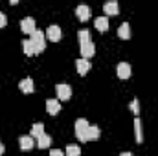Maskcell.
I'll return each instance as SVG.
<instances>
[{"label": "cell", "instance_id": "26", "mask_svg": "<svg viewBox=\"0 0 158 156\" xmlns=\"http://www.w3.org/2000/svg\"><path fill=\"white\" fill-rule=\"evenodd\" d=\"M2 153H4V145H2V142H0V156H2Z\"/></svg>", "mask_w": 158, "mask_h": 156}, {"label": "cell", "instance_id": "1", "mask_svg": "<svg viewBox=\"0 0 158 156\" xmlns=\"http://www.w3.org/2000/svg\"><path fill=\"white\" fill-rule=\"evenodd\" d=\"M31 42H33V46H35V53H40L44 48H46V35L39 31V30H35L33 33H31Z\"/></svg>", "mask_w": 158, "mask_h": 156}, {"label": "cell", "instance_id": "12", "mask_svg": "<svg viewBox=\"0 0 158 156\" xmlns=\"http://www.w3.org/2000/svg\"><path fill=\"white\" fill-rule=\"evenodd\" d=\"M19 145H20L22 151H30V149H33L35 143H33V138H31V136H20Z\"/></svg>", "mask_w": 158, "mask_h": 156}, {"label": "cell", "instance_id": "7", "mask_svg": "<svg viewBox=\"0 0 158 156\" xmlns=\"http://www.w3.org/2000/svg\"><path fill=\"white\" fill-rule=\"evenodd\" d=\"M59 110H61V103H59V99H48V101H46V112H48L50 116L59 114Z\"/></svg>", "mask_w": 158, "mask_h": 156}, {"label": "cell", "instance_id": "22", "mask_svg": "<svg viewBox=\"0 0 158 156\" xmlns=\"http://www.w3.org/2000/svg\"><path fill=\"white\" fill-rule=\"evenodd\" d=\"M85 42H90V31L88 30L79 31V44H85Z\"/></svg>", "mask_w": 158, "mask_h": 156}, {"label": "cell", "instance_id": "2", "mask_svg": "<svg viewBox=\"0 0 158 156\" xmlns=\"http://www.w3.org/2000/svg\"><path fill=\"white\" fill-rule=\"evenodd\" d=\"M90 125L86 119H77L76 121V136H77L81 142H86V132H88Z\"/></svg>", "mask_w": 158, "mask_h": 156}, {"label": "cell", "instance_id": "4", "mask_svg": "<svg viewBox=\"0 0 158 156\" xmlns=\"http://www.w3.org/2000/svg\"><path fill=\"white\" fill-rule=\"evenodd\" d=\"M44 35H46V39H48V40L57 42V40H61V28L53 24V26H50V28L46 30V33H44Z\"/></svg>", "mask_w": 158, "mask_h": 156}, {"label": "cell", "instance_id": "24", "mask_svg": "<svg viewBox=\"0 0 158 156\" xmlns=\"http://www.w3.org/2000/svg\"><path fill=\"white\" fill-rule=\"evenodd\" d=\"M6 24H7V18H6V15L0 11V28H4Z\"/></svg>", "mask_w": 158, "mask_h": 156}, {"label": "cell", "instance_id": "21", "mask_svg": "<svg viewBox=\"0 0 158 156\" xmlns=\"http://www.w3.org/2000/svg\"><path fill=\"white\" fill-rule=\"evenodd\" d=\"M79 154H81L79 145H76V143H70V145L66 147V153H64V156H79Z\"/></svg>", "mask_w": 158, "mask_h": 156}, {"label": "cell", "instance_id": "20", "mask_svg": "<svg viewBox=\"0 0 158 156\" xmlns=\"http://www.w3.org/2000/svg\"><path fill=\"white\" fill-rule=\"evenodd\" d=\"M22 48H24V53L26 55H35V46H33V42L30 39L22 40Z\"/></svg>", "mask_w": 158, "mask_h": 156}, {"label": "cell", "instance_id": "5", "mask_svg": "<svg viewBox=\"0 0 158 156\" xmlns=\"http://www.w3.org/2000/svg\"><path fill=\"white\" fill-rule=\"evenodd\" d=\"M94 53H96V46H94L92 40L81 44V55H83V59H90V57H94Z\"/></svg>", "mask_w": 158, "mask_h": 156}, {"label": "cell", "instance_id": "18", "mask_svg": "<svg viewBox=\"0 0 158 156\" xmlns=\"http://www.w3.org/2000/svg\"><path fill=\"white\" fill-rule=\"evenodd\" d=\"M50 145H52V138H50L48 134H42L39 140H37V147H39V149H48Z\"/></svg>", "mask_w": 158, "mask_h": 156}, {"label": "cell", "instance_id": "19", "mask_svg": "<svg viewBox=\"0 0 158 156\" xmlns=\"http://www.w3.org/2000/svg\"><path fill=\"white\" fill-rule=\"evenodd\" d=\"M42 134H44V125H42V123H35V125L31 127V138H37V140H39Z\"/></svg>", "mask_w": 158, "mask_h": 156}, {"label": "cell", "instance_id": "25", "mask_svg": "<svg viewBox=\"0 0 158 156\" xmlns=\"http://www.w3.org/2000/svg\"><path fill=\"white\" fill-rule=\"evenodd\" d=\"M50 156H64V154H63L59 149H52V151H50Z\"/></svg>", "mask_w": 158, "mask_h": 156}, {"label": "cell", "instance_id": "8", "mask_svg": "<svg viewBox=\"0 0 158 156\" xmlns=\"http://www.w3.org/2000/svg\"><path fill=\"white\" fill-rule=\"evenodd\" d=\"M116 72H118L119 79H129L131 77V64H129V63H119L118 68H116Z\"/></svg>", "mask_w": 158, "mask_h": 156}, {"label": "cell", "instance_id": "10", "mask_svg": "<svg viewBox=\"0 0 158 156\" xmlns=\"http://www.w3.org/2000/svg\"><path fill=\"white\" fill-rule=\"evenodd\" d=\"M76 68H77L79 76H86L88 70H90V63H88L86 59H77V61H76Z\"/></svg>", "mask_w": 158, "mask_h": 156}, {"label": "cell", "instance_id": "9", "mask_svg": "<svg viewBox=\"0 0 158 156\" xmlns=\"http://www.w3.org/2000/svg\"><path fill=\"white\" fill-rule=\"evenodd\" d=\"M103 11H105V15H110V17H114V15H118L119 13V6L118 2H107L105 6H103Z\"/></svg>", "mask_w": 158, "mask_h": 156}, {"label": "cell", "instance_id": "15", "mask_svg": "<svg viewBox=\"0 0 158 156\" xmlns=\"http://www.w3.org/2000/svg\"><path fill=\"white\" fill-rule=\"evenodd\" d=\"M94 24H96V30L98 31H107L109 30V18L107 17H98Z\"/></svg>", "mask_w": 158, "mask_h": 156}, {"label": "cell", "instance_id": "13", "mask_svg": "<svg viewBox=\"0 0 158 156\" xmlns=\"http://www.w3.org/2000/svg\"><path fill=\"white\" fill-rule=\"evenodd\" d=\"M76 15H77L79 20H88L90 18V7L88 6H77V9H76Z\"/></svg>", "mask_w": 158, "mask_h": 156}, {"label": "cell", "instance_id": "23", "mask_svg": "<svg viewBox=\"0 0 158 156\" xmlns=\"http://www.w3.org/2000/svg\"><path fill=\"white\" fill-rule=\"evenodd\" d=\"M131 110L136 114V117H138V112H140V105H138V99H134L132 103H131Z\"/></svg>", "mask_w": 158, "mask_h": 156}, {"label": "cell", "instance_id": "17", "mask_svg": "<svg viewBox=\"0 0 158 156\" xmlns=\"http://www.w3.org/2000/svg\"><path fill=\"white\" fill-rule=\"evenodd\" d=\"M99 134H101V132H99V127H96V125L92 127V125H90V129H88V132H86V142L98 140V138H99Z\"/></svg>", "mask_w": 158, "mask_h": 156}, {"label": "cell", "instance_id": "11", "mask_svg": "<svg viewBox=\"0 0 158 156\" xmlns=\"http://www.w3.org/2000/svg\"><path fill=\"white\" fill-rule=\"evenodd\" d=\"M19 88H20V92H24V94H31L35 88H33V81L30 77H26V79H22L20 83H19Z\"/></svg>", "mask_w": 158, "mask_h": 156}, {"label": "cell", "instance_id": "14", "mask_svg": "<svg viewBox=\"0 0 158 156\" xmlns=\"http://www.w3.org/2000/svg\"><path fill=\"white\" fill-rule=\"evenodd\" d=\"M118 35L119 39H131V26H129V22H123L121 26L118 28Z\"/></svg>", "mask_w": 158, "mask_h": 156}, {"label": "cell", "instance_id": "3", "mask_svg": "<svg viewBox=\"0 0 158 156\" xmlns=\"http://www.w3.org/2000/svg\"><path fill=\"white\" fill-rule=\"evenodd\" d=\"M55 90H57V97H59V101H66V99H70L72 97V88H70V84H57L55 86Z\"/></svg>", "mask_w": 158, "mask_h": 156}, {"label": "cell", "instance_id": "16", "mask_svg": "<svg viewBox=\"0 0 158 156\" xmlns=\"http://www.w3.org/2000/svg\"><path fill=\"white\" fill-rule=\"evenodd\" d=\"M134 136H136V142L142 143L143 142V134H142V123H140V117H134Z\"/></svg>", "mask_w": 158, "mask_h": 156}, {"label": "cell", "instance_id": "6", "mask_svg": "<svg viewBox=\"0 0 158 156\" xmlns=\"http://www.w3.org/2000/svg\"><path fill=\"white\" fill-rule=\"evenodd\" d=\"M20 30H22L24 33H30V35H31V33L37 30V28H35V20H33L31 17H26V18L20 22Z\"/></svg>", "mask_w": 158, "mask_h": 156}, {"label": "cell", "instance_id": "27", "mask_svg": "<svg viewBox=\"0 0 158 156\" xmlns=\"http://www.w3.org/2000/svg\"><path fill=\"white\" fill-rule=\"evenodd\" d=\"M119 156H132V154H131V153H121Z\"/></svg>", "mask_w": 158, "mask_h": 156}]
</instances>
